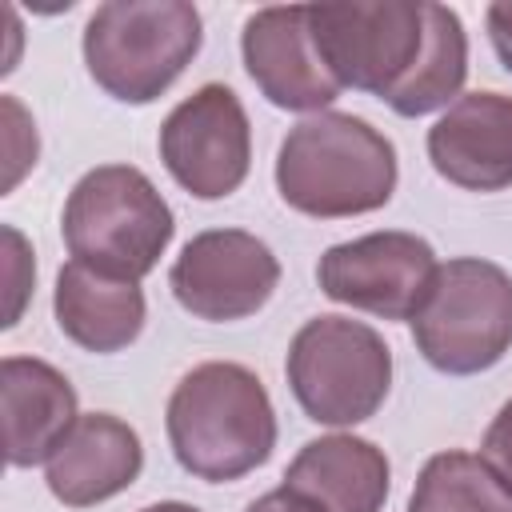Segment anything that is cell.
<instances>
[{
    "label": "cell",
    "instance_id": "obj_1",
    "mask_svg": "<svg viewBox=\"0 0 512 512\" xmlns=\"http://www.w3.org/2000/svg\"><path fill=\"white\" fill-rule=\"evenodd\" d=\"M176 464L208 484L260 468L276 448V412L264 380L236 360H208L180 376L164 412Z\"/></svg>",
    "mask_w": 512,
    "mask_h": 512
},
{
    "label": "cell",
    "instance_id": "obj_2",
    "mask_svg": "<svg viewBox=\"0 0 512 512\" xmlns=\"http://www.w3.org/2000/svg\"><path fill=\"white\" fill-rule=\"evenodd\" d=\"M396 148L352 112H316L288 128L276 156V192L316 220L376 212L396 192Z\"/></svg>",
    "mask_w": 512,
    "mask_h": 512
},
{
    "label": "cell",
    "instance_id": "obj_3",
    "mask_svg": "<svg viewBox=\"0 0 512 512\" xmlns=\"http://www.w3.org/2000/svg\"><path fill=\"white\" fill-rule=\"evenodd\" d=\"M60 232L72 260L140 284L172 244L176 216L140 168L100 164L72 184Z\"/></svg>",
    "mask_w": 512,
    "mask_h": 512
},
{
    "label": "cell",
    "instance_id": "obj_4",
    "mask_svg": "<svg viewBox=\"0 0 512 512\" xmlns=\"http://www.w3.org/2000/svg\"><path fill=\"white\" fill-rule=\"evenodd\" d=\"M204 20L188 0H108L84 24L88 76L120 104L160 100L192 64Z\"/></svg>",
    "mask_w": 512,
    "mask_h": 512
},
{
    "label": "cell",
    "instance_id": "obj_5",
    "mask_svg": "<svg viewBox=\"0 0 512 512\" xmlns=\"http://www.w3.org/2000/svg\"><path fill=\"white\" fill-rule=\"evenodd\" d=\"M416 352L444 376H476L512 348V276L480 256H456L436 268L416 308Z\"/></svg>",
    "mask_w": 512,
    "mask_h": 512
},
{
    "label": "cell",
    "instance_id": "obj_6",
    "mask_svg": "<svg viewBox=\"0 0 512 512\" xmlns=\"http://www.w3.org/2000/svg\"><path fill=\"white\" fill-rule=\"evenodd\" d=\"M288 388L308 420L352 428L380 412L392 388V348L352 316H312L288 344Z\"/></svg>",
    "mask_w": 512,
    "mask_h": 512
},
{
    "label": "cell",
    "instance_id": "obj_7",
    "mask_svg": "<svg viewBox=\"0 0 512 512\" xmlns=\"http://www.w3.org/2000/svg\"><path fill=\"white\" fill-rule=\"evenodd\" d=\"M424 4L368 0V4H308L312 44L340 88L388 100L420 64Z\"/></svg>",
    "mask_w": 512,
    "mask_h": 512
},
{
    "label": "cell",
    "instance_id": "obj_8",
    "mask_svg": "<svg viewBox=\"0 0 512 512\" xmlns=\"http://www.w3.org/2000/svg\"><path fill=\"white\" fill-rule=\"evenodd\" d=\"M160 160L196 200L232 196L252 168V128L228 84H200L160 124Z\"/></svg>",
    "mask_w": 512,
    "mask_h": 512
},
{
    "label": "cell",
    "instance_id": "obj_9",
    "mask_svg": "<svg viewBox=\"0 0 512 512\" xmlns=\"http://www.w3.org/2000/svg\"><path fill=\"white\" fill-rule=\"evenodd\" d=\"M436 268L440 264L428 240L388 228L332 244L316 264V284L336 304L372 312L380 320H412Z\"/></svg>",
    "mask_w": 512,
    "mask_h": 512
},
{
    "label": "cell",
    "instance_id": "obj_10",
    "mask_svg": "<svg viewBox=\"0 0 512 512\" xmlns=\"http://www.w3.org/2000/svg\"><path fill=\"white\" fill-rule=\"evenodd\" d=\"M280 284V260L272 248L244 228H208L196 232L172 272L168 288L184 312L208 324H228L256 316Z\"/></svg>",
    "mask_w": 512,
    "mask_h": 512
},
{
    "label": "cell",
    "instance_id": "obj_11",
    "mask_svg": "<svg viewBox=\"0 0 512 512\" xmlns=\"http://www.w3.org/2000/svg\"><path fill=\"white\" fill-rule=\"evenodd\" d=\"M240 56L260 96L284 112L316 116L340 96V84L312 44L308 4L252 12L240 32Z\"/></svg>",
    "mask_w": 512,
    "mask_h": 512
},
{
    "label": "cell",
    "instance_id": "obj_12",
    "mask_svg": "<svg viewBox=\"0 0 512 512\" xmlns=\"http://www.w3.org/2000/svg\"><path fill=\"white\" fill-rule=\"evenodd\" d=\"M432 168L468 192H500L512 184V96L460 92L428 128Z\"/></svg>",
    "mask_w": 512,
    "mask_h": 512
},
{
    "label": "cell",
    "instance_id": "obj_13",
    "mask_svg": "<svg viewBox=\"0 0 512 512\" xmlns=\"http://www.w3.org/2000/svg\"><path fill=\"white\" fill-rule=\"evenodd\" d=\"M140 468L144 444L136 428L112 412H88L48 456L44 480L64 508H92L132 488Z\"/></svg>",
    "mask_w": 512,
    "mask_h": 512
},
{
    "label": "cell",
    "instance_id": "obj_14",
    "mask_svg": "<svg viewBox=\"0 0 512 512\" xmlns=\"http://www.w3.org/2000/svg\"><path fill=\"white\" fill-rule=\"evenodd\" d=\"M0 400H4V456L12 468L48 464V456L80 420L76 388L68 384V376L36 356L0 360Z\"/></svg>",
    "mask_w": 512,
    "mask_h": 512
},
{
    "label": "cell",
    "instance_id": "obj_15",
    "mask_svg": "<svg viewBox=\"0 0 512 512\" xmlns=\"http://www.w3.org/2000/svg\"><path fill=\"white\" fill-rule=\"evenodd\" d=\"M284 488L308 496L324 512H384L392 468L372 440L352 432H332L308 440L292 456L284 472Z\"/></svg>",
    "mask_w": 512,
    "mask_h": 512
},
{
    "label": "cell",
    "instance_id": "obj_16",
    "mask_svg": "<svg viewBox=\"0 0 512 512\" xmlns=\"http://www.w3.org/2000/svg\"><path fill=\"white\" fill-rule=\"evenodd\" d=\"M52 312L60 332L96 356L128 348L144 332V292L136 280L104 276L80 260H68L56 272V292H52Z\"/></svg>",
    "mask_w": 512,
    "mask_h": 512
},
{
    "label": "cell",
    "instance_id": "obj_17",
    "mask_svg": "<svg viewBox=\"0 0 512 512\" xmlns=\"http://www.w3.org/2000/svg\"><path fill=\"white\" fill-rule=\"evenodd\" d=\"M424 52L412 76L384 100L396 116H428L436 108H448V100H460L464 76H468V32L460 16L448 4H424Z\"/></svg>",
    "mask_w": 512,
    "mask_h": 512
},
{
    "label": "cell",
    "instance_id": "obj_18",
    "mask_svg": "<svg viewBox=\"0 0 512 512\" xmlns=\"http://www.w3.org/2000/svg\"><path fill=\"white\" fill-rule=\"evenodd\" d=\"M408 512H512V492L476 452H436L424 460Z\"/></svg>",
    "mask_w": 512,
    "mask_h": 512
},
{
    "label": "cell",
    "instance_id": "obj_19",
    "mask_svg": "<svg viewBox=\"0 0 512 512\" xmlns=\"http://www.w3.org/2000/svg\"><path fill=\"white\" fill-rule=\"evenodd\" d=\"M4 144H8V176H4V192H12L20 184V176L36 164V124L28 120V112L20 108L16 96H4Z\"/></svg>",
    "mask_w": 512,
    "mask_h": 512
},
{
    "label": "cell",
    "instance_id": "obj_20",
    "mask_svg": "<svg viewBox=\"0 0 512 512\" xmlns=\"http://www.w3.org/2000/svg\"><path fill=\"white\" fill-rule=\"evenodd\" d=\"M4 244H8V312H4V328H12L24 312V300H28V288L36 280V264H32V252L24 244V236L4 224Z\"/></svg>",
    "mask_w": 512,
    "mask_h": 512
},
{
    "label": "cell",
    "instance_id": "obj_21",
    "mask_svg": "<svg viewBox=\"0 0 512 512\" xmlns=\"http://www.w3.org/2000/svg\"><path fill=\"white\" fill-rule=\"evenodd\" d=\"M480 456L488 460V468L500 476V484L512 492V396L500 404V412L492 416L488 432H484V444H480Z\"/></svg>",
    "mask_w": 512,
    "mask_h": 512
},
{
    "label": "cell",
    "instance_id": "obj_22",
    "mask_svg": "<svg viewBox=\"0 0 512 512\" xmlns=\"http://www.w3.org/2000/svg\"><path fill=\"white\" fill-rule=\"evenodd\" d=\"M484 24H488V40H492V48H496V60L512 72V0L488 4Z\"/></svg>",
    "mask_w": 512,
    "mask_h": 512
},
{
    "label": "cell",
    "instance_id": "obj_23",
    "mask_svg": "<svg viewBox=\"0 0 512 512\" xmlns=\"http://www.w3.org/2000/svg\"><path fill=\"white\" fill-rule=\"evenodd\" d=\"M244 512H324L320 504H312L308 496H300V492H292V488H272V492H264V496H256Z\"/></svg>",
    "mask_w": 512,
    "mask_h": 512
},
{
    "label": "cell",
    "instance_id": "obj_24",
    "mask_svg": "<svg viewBox=\"0 0 512 512\" xmlns=\"http://www.w3.org/2000/svg\"><path fill=\"white\" fill-rule=\"evenodd\" d=\"M140 512H200L196 504H184V500H160V504H148Z\"/></svg>",
    "mask_w": 512,
    "mask_h": 512
}]
</instances>
